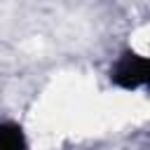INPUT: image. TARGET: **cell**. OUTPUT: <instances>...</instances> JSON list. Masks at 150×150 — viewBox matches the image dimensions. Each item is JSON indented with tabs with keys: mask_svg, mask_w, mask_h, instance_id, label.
<instances>
[{
	"mask_svg": "<svg viewBox=\"0 0 150 150\" xmlns=\"http://www.w3.org/2000/svg\"><path fill=\"white\" fill-rule=\"evenodd\" d=\"M110 80L122 89L150 87V59L134 52H124L122 59L115 63Z\"/></svg>",
	"mask_w": 150,
	"mask_h": 150,
	"instance_id": "obj_1",
	"label": "cell"
},
{
	"mask_svg": "<svg viewBox=\"0 0 150 150\" xmlns=\"http://www.w3.org/2000/svg\"><path fill=\"white\" fill-rule=\"evenodd\" d=\"M0 150H28L21 127H16L12 122L0 124Z\"/></svg>",
	"mask_w": 150,
	"mask_h": 150,
	"instance_id": "obj_2",
	"label": "cell"
}]
</instances>
